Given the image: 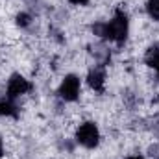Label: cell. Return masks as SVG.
I'll return each instance as SVG.
<instances>
[{
	"label": "cell",
	"instance_id": "6da1fadb",
	"mask_svg": "<svg viewBox=\"0 0 159 159\" xmlns=\"http://www.w3.org/2000/svg\"><path fill=\"white\" fill-rule=\"evenodd\" d=\"M128 28H129V22H128V15L124 13V9H117L113 20H109V22L93 24L94 35H98L102 39L113 41L117 44H122L126 41V37H128Z\"/></svg>",
	"mask_w": 159,
	"mask_h": 159
},
{
	"label": "cell",
	"instance_id": "7a4b0ae2",
	"mask_svg": "<svg viewBox=\"0 0 159 159\" xmlns=\"http://www.w3.org/2000/svg\"><path fill=\"white\" fill-rule=\"evenodd\" d=\"M76 141L85 148H94L100 141V131L94 122H83L76 131Z\"/></svg>",
	"mask_w": 159,
	"mask_h": 159
},
{
	"label": "cell",
	"instance_id": "3957f363",
	"mask_svg": "<svg viewBox=\"0 0 159 159\" xmlns=\"http://www.w3.org/2000/svg\"><path fill=\"white\" fill-rule=\"evenodd\" d=\"M30 89H32V83L24 78V76L13 74L11 78L7 80V89H6V93H7V98H9V100H15V98H19L20 94H26Z\"/></svg>",
	"mask_w": 159,
	"mask_h": 159
},
{
	"label": "cell",
	"instance_id": "277c9868",
	"mask_svg": "<svg viewBox=\"0 0 159 159\" xmlns=\"http://www.w3.org/2000/svg\"><path fill=\"white\" fill-rule=\"evenodd\" d=\"M80 94V78L74 74L65 76V80L59 85V96L65 102H74Z\"/></svg>",
	"mask_w": 159,
	"mask_h": 159
},
{
	"label": "cell",
	"instance_id": "5b68a950",
	"mask_svg": "<svg viewBox=\"0 0 159 159\" xmlns=\"http://www.w3.org/2000/svg\"><path fill=\"white\" fill-rule=\"evenodd\" d=\"M87 83L96 91V93H104V83H106V72H104V65L94 67L89 76H87Z\"/></svg>",
	"mask_w": 159,
	"mask_h": 159
},
{
	"label": "cell",
	"instance_id": "8992f818",
	"mask_svg": "<svg viewBox=\"0 0 159 159\" xmlns=\"http://www.w3.org/2000/svg\"><path fill=\"white\" fill-rule=\"evenodd\" d=\"M0 117L17 119V117H19V107H17L9 98H2V100H0Z\"/></svg>",
	"mask_w": 159,
	"mask_h": 159
},
{
	"label": "cell",
	"instance_id": "52a82bcc",
	"mask_svg": "<svg viewBox=\"0 0 159 159\" xmlns=\"http://www.w3.org/2000/svg\"><path fill=\"white\" fill-rule=\"evenodd\" d=\"M144 61L148 67H152L156 72L159 74V44H154L146 50V56H144Z\"/></svg>",
	"mask_w": 159,
	"mask_h": 159
},
{
	"label": "cell",
	"instance_id": "ba28073f",
	"mask_svg": "<svg viewBox=\"0 0 159 159\" xmlns=\"http://www.w3.org/2000/svg\"><path fill=\"white\" fill-rule=\"evenodd\" d=\"M146 11L154 20H159V0H148L146 2Z\"/></svg>",
	"mask_w": 159,
	"mask_h": 159
},
{
	"label": "cell",
	"instance_id": "9c48e42d",
	"mask_svg": "<svg viewBox=\"0 0 159 159\" xmlns=\"http://www.w3.org/2000/svg\"><path fill=\"white\" fill-rule=\"evenodd\" d=\"M30 22H32V17H30L28 13H19V15H17V24H19L20 28H28Z\"/></svg>",
	"mask_w": 159,
	"mask_h": 159
},
{
	"label": "cell",
	"instance_id": "30bf717a",
	"mask_svg": "<svg viewBox=\"0 0 159 159\" xmlns=\"http://www.w3.org/2000/svg\"><path fill=\"white\" fill-rule=\"evenodd\" d=\"M69 2H70V4H74V6H85L89 0H69Z\"/></svg>",
	"mask_w": 159,
	"mask_h": 159
},
{
	"label": "cell",
	"instance_id": "8fae6325",
	"mask_svg": "<svg viewBox=\"0 0 159 159\" xmlns=\"http://www.w3.org/2000/svg\"><path fill=\"white\" fill-rule=\"evenodd\" d=\"M4 156V143H2V137H0V157Z\"/></svg>",
	"mask_w": 159,
	"mask_h": 159
},
{
	"label": "cell",
	"instance_id": "7c38bea8",
	"mask_svg": "<svg viewBox=\"0 0 159 159\" xmlns=\"http://www.w3.org/2000/svg\"><path fill=\"white\" fill-rule=\"evenodd\" d=\"M128 159H144V157H143V156H129Z\"/></svg>",
	"mask_w": 159,
	"mask_h": 159
}]
</instances>
